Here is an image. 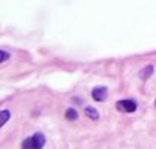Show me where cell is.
<instances>
[{
	"instance_id": "obj_4",
	"label": "cell",
	"mask_w": 156,
	"mask_h": 149,
	"mask_svg": "<svg viewBox=\"0 0 156 149\" xmlns=\"http://www.w3.org/2000/svg\"><path fill=\"white\" fill-rule=\"evenodd\" d=\"M86 114L92 118V120H98L100 118V114H98V111H95L94 108H86Z\"/></svg>"
},
{
	"instance_id": "obj_9",
	"label": "cell",
	"mask_w": 156,
	"mask_h": 149,
	"mask_svg": "<svg viewBox=\"0 0 156 149\" xmlns=\"http://www.w3.org/2000/svg\"><path fill=\"white\" fill-rule=\"evenodd\" d=\"M154 103H156V102H154Z\"/></svg>"
},
{
	"instance_id": "obj_2",
	"label": "cell",
	"mask_w": 156,
	"mask_h": 149,
	"mask_svg": "<svg viewBox=\"0 0 156 149\" xmlns=\"http://www.w3.org/2000/svg\"><path fill=\"white\" fill-rule=\"evenodd\" d=\"M116 109L119 112H135L138 109V103L135 100H130V99L119 100V102H116Z\"/></svg>"
},
{
	"instance_id": "obj_5",
	"label": "cell",
	"mask_w": 156,
	"mask_h": 149,
	"mask_svg": "<svg viewBox=\"0 0 156 149\" xmlns=\"http://www.w3.org/2000/svg\"><path fill=\"white\" fill-rule=\"evenodd\" d=\"M9 115H11V112L9 111H2V112H0V117H2V120H0V126H3L6 121H8V118H9Z\"/></svg>"
},
{
	"instance_id": "obj_6",
	"label": "cell",
	"mask_w": 156,
	"mask_h": 149,
	"mask_svg": "<svg viewBox=\"0 0 156 149\" xmlns=\"http://www.w3.org/2000/svg\"><path fill=\"white\" fill-rule=\"evenodd\" d=\"M76 117H78V112H76L75 109L70 108V109L66 111V118H67V120H76Z\"/></svg>"
},
{
	"instance_id": "obj_3",
	"label": "cell",
	"mask_w": 156,
	"mask_h": 149,
	"mask_svg": "<svg viewBox=\"0 0 156 149\" xmlns=\"http://www.w3.org/2000/svg\"><path fill=\"white\" fill-rule=\"evenodd\" d=\"M107 97V88L106 86H97L92 91V99L95 102H104Z\"/></svg>"
},
{
	"instance_id": "obj_8",
	"label": "cell",
	"mask_w": 156,
	"mask_h": 149,
	"mask_svg": "<svg viewBox=\"0 0 156 149\" xmlns=\"http://www.w3.org/2000/svg\"><path fill=\"white\" fill-rule=\"evenodd\" d=\"M0 55H2V58H0V61H2V63H3V61H6V60L9 58V54H8L6 51H3V49L0 51Z\"/></svg>"
},
{
	"instance_id": "obj_1",
	"label": "cell",
	"mask_w": 156,
	"mask_h": 149,
	"mask_svg": "<svg viewBox=\"0 0 156 149\" xmlns=\"http://www.w3.org/2000/svg\"><path fill=\"white\" fill-rule=\"evenodd\" d=\"M44 143H46L44 135L38 132V134H34V135H31L29 138H26V140L22 143V147H32V149H35V147H43Z\"/></svg>"
},
{
	"instance_id": "obj_7",
	"label": "cell",
	"mask_w": 156,
	"mask_h": 149,
	"mask_svg": "<svg viewBox=\"0 0 156 149\" xmlns=\"http://www.w3.org/2000/svg\"><path fill=\"white\" fill-rule=\"evenodd\" d=\"M151 72H153V66H147V68L141 72V77H142V79H144V77H150Z\"/></svg>"
}]
</instances>
